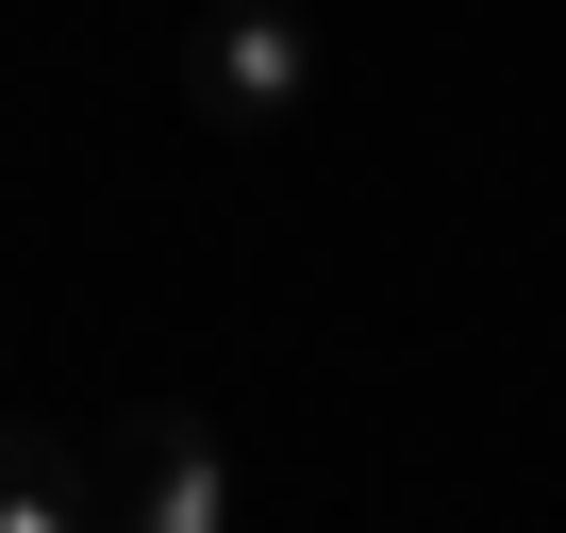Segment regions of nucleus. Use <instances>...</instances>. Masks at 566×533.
<instances>
[{
    "mask_svg": "<svg viewBox=\"0 0 566 533\" xmlns=\"http://www.w3.org/2000/svg\"><path fill=\"white\" fill-rule=\"evenodd\" d=\"M167 84H184V117H217V134H301L317 84H334V51H317L301 0H200L184 51H167Z\"/></svg>",
    "mask_w": 566,
    "mask_h": 533,
    "instance_id": "nucleus-1",
    "label": "nucleus"
},
{
    "mask_svg": "<svg viewBox=\"0 0 566 533\" xmlns=\"http://www.w3.org/2000/svg\"><path fill=\"white\" fill-rule=\"evenodd\" d=\"M117 533H233V433L200 400L117 417Z\"/></svg>",
    "mask_w": 566,
    "mask_h": 533,
    "instance_id": "nucleus-2",
    "label": "nucleus"
},
{
    "mask_svg": "<svg viewBox=\"0 0 566 533\" xmlns=\"http://www.w3.org/2000/svg\"><path fill=\"white\" fill-rule=\"evenodd\" d=\"M0 533H84V467L51 433H0Z\"/></svg>",
    "mask_w": 566,
    "mask_h": 533,
    "instance_id": "nucleus-3",
    "label": "nucleus"
}]
</instances>
